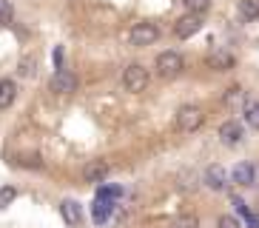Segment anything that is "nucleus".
I'll use <instances>...</instances> for the list:
<instances>
[{"mask_svg": "<svg viewBox=\"0 0 259 228\" xmlns=\"http://www.w3.org/2000/svg\"><path fill=\"white\" fill-rule=\"evenodd\" d=\"M202 123H205V111H202L199 106H183L180 111H177V129L185 131V134L197 131Z\"/></svg>", "mask_w": 259, "mask_h": 228, "instance_id": "1", "label": "nucleus"}, {"mask_svg": "<svg viewBox=\"0 0 259 228\" xmlns=\"http://www.w3.org/2000/svg\"><path fill=\"white\" fill-rule=\"evenodd\" d=\"M157 37H160V29H157L154 23H148V20L134 23V26H131V31H128L131 46H151Z\"/></svg>", "mask_w": 259, "mask_h": 228, "instance_id": "2", "label": "nucleus"}, {"mask_svg": "<svg viewBox=\"0 0 259 228\" xmlns=\"http://www.w3.org/2000/svg\"><path fill=\"white\" fill-rule=\"evenodd\" d=\"M122 86L128 91H145V86H148V68L140 66V63H131L122 71Z\"/></svg>", "mask_w": 259, "mask_h": 228, "instance_id": "3", "label": "nucleus"}, {"mask_svg": "<svg viewBox=\"0 0 259 228\" xmlns=\"http://www.w3.org/2000/svg\"><path fill=\"white\" fill-rule=\"evenodd\" d=\"M183 68H185V63H183V57H180V52L157 54V74L160 77H177Z\"/></svg>", "mask_w": 259, "mask_h": 228, "instance_id": "4", "label": "nucleus"}, {"mask_svg": "<svg viewBox=\"0 0 259 228\" xmlns=\"http://www.w3.org/2000/svg\"><path fill=\"white\" fill-rule=\"evenodd\" d=\"M49 86H52L54 94H71V91L77 89V77L71 74L69 68H57L52 74V83Z\"/></svg>", "mask_w": 259, "mask_h": 228, "instance_id": "5", "label": "nucleus"}, {"mask_svg": "<svg viewBox=\"0 0 259 228\" xmlns=\"http://www.w3.org/2000/svg\"><path fill=\"white\" fill-rule=\"evenodd\" d=\"M199 29H202V17L199 15H185V17H180L177 26H174V31H177L180 40H188L191 34H197Z\"/></svg>", "mask_w": 259, "mask_h": 228, "instance_id": "6", "label": "nucleus"}, {"mask_svg": "<svg viewBox=\"0 0 259 228\" xmlns=\"http://www.w3.org/2000/svg\"><path fill=\"white\" fill-rule=\"evenodd\" d=\"M108 171H111V166H108L106 160H92L83 168V180L85 182H103L108 177Z\"/></svg>", "mask_w": 259, "mask_h": 228, "instance_id": "7", "label": "nucleus"}, {"mask_svg": "<svg viewBox=\"0 0 259 228\" xmlns=\"http://www.w3.org/2000/svg\"><path fill=\"white\" fill-rule=\"evenodd\" d=\"M220 140L225 145H236V143H242V123H236V120H225L220 126Z\"/></svg>", "mask_w": 259, "mask_h": 228, "instance_id": "8", "label": "nucleus"}, {"mask_svg": "<svg viewBox=\"0 0 259 228\" xmlns=\"http://www.w3.org/2000/svg\"><path fill=\"white\" fill-rule=\"evenodd\" d=\"M234 63H236V57L231 52H225V49H217V52L208 54V66L217 68V71H231Z\"/></svg>", "mask_w": 259, "mask_h": 228, "instance_id": "9", "label": "nucleus"}, {"mask_svg": "<svg viewBox=\"0 0 259 228\" xmlns=\"http://www.w3.org/2000/svg\"><path fill=\"white\" fill-rule=\"evenodd\" d=\"M231 180H234L236 185H253V182H256V168H253L251 163H239V166L231 171Z\"/></svg>", "mask_w": 259, "mask_h": 228, "instance_id": "10", "label": "nucleus"}, {"mask_svg": "<svg viewBox=\"0 0 259 228\" xmlns=\"http://www.w3.org/2000/svg\"><path fill=\"white\" fill-rule=\"evenodd\" d=\"M202 182H205L208 188H213V191H222L225 188V168L222 166H208Z\"/></svg>", "mask_w": 259, "mask_h": 228, "instance_id": "11", "label": "nucleus"}, {"mask_svg": "<svg viewBox=\"0 0 259 228\" xmlns=\"http://www.w3.org/2000/svg\"><path fill=\"white\" fill-rule=\"evenodd\" d=\"M111 208H114V200H94V208H92V220L97 222V225H103V222L108 220V214H111Z\"/></svg>", "mask_w": 259, "mask_h": 228, "instance_id": "12", "label": "nucleus"}, {"mask_svg": "<svg viewBox=\"0 0 259 228\" xmlns=\"http://www.w3.org/2000/svg\"><path fill=\"white\" fill-rule=\"evenodd\" d=\"M63 211V220L69 222V225H77V222L83 220V211H80V203H74V200H66V203L60 205Z\"/></svg>", "mask_w": 259, "mask_h": 228, "instance_id": "13", "label": "nucleus"}, {"mask_svg": "<svg viewBox=\"0 0 259 228\" xmlns=\"http://www.w3.org/2000/svg\"><path fill=\"white\" fill-rule=\"evenodd\" d=\"M17 97V86L12 80H0V108H9Z\"/></svg>", "mask_w": 259, "mask_h": 228, "instance_id": "14", "label": "nucleus"}, {"mask_svg": "<svg viewBox=\"0 0 259 228\" xmlns=\"http://www.w3.org/2000/svg\"><path fill=\"white\" fill-rule=\"evenodd\" d=\"M242 117L251 129H259V100H245L242 106Z\"/></svg>", "mask_w": 259, "mask_h": 228, "instance_id": "15", "label": "nucleus"}, {"mask_svg": "<svg viewBox=\"0 0 259 228\" xmlns=\"http://www.w3.org/2000/svg\"><path fill=\"white\" fill-rule=\"evenodd\" d=\"M168 228H199V217L197 214H180L168 222Z\"/></svg>", "mask_w": 259, "mask_h": 228, "instance_id": "16", "label": "nucleus"}, {"mask_svg": "<svg viewBox=\"0 0 259 228\" xmlns=\"http://www.w3.org/2000/svg\"><path fill=\"white\" fill-rule=\"evenodd\" d=\"M239 15H242L245 20H256L259 17V0H242V3H239Z\"/></svg>", "mask_w": 259, "mask_h": 228, "instance_id": "17", "label": "nucleus"}, {"mask_svg": "<svg viewBox=\"0 0 259 228\" xmlns=\"http://www.w3.org/2000/svg\"><path fill=\"white\" fill-rule=\"evenodd\" d=\"M12 20H15V6H12V0H0V29L9 26Z\"/></svg>", "mask_w": 259, "mask_h": 228, "instance_id": "18", "label": "nucleus"}, {"mask_svg": "<svg viewBox=\"0 0 259 228\" xmlns=\"http://www.w3.org/2000/svg\"><path fill=\"white\" fill-rule=\"evenodd\" d=\"M17 74L20 77H34L37 74V60H34V57H23L20 66H17Z\"/></svg>", "mask_w": 259, "mask_h": 228, "instance_id": "19", "label": "nucleus"}, {"mask_svg": "<svg viewBox=\"0 0 259 228\" xmlns=\"http://www.w3.org/2000/svg\"><path fill=\"white\" fill-rule=\"evenodd\" d=\"M185 9H188V15H199L202 17V12H208V6H211V0H183Z\"/></svg>", "mask_w": 259, "mask_h": 228, "instance_id": "20", "label": "nucleus"}, {"mask_svg": "<svg viewBox=\"0 0 259 228\" xmlns=\"http://www.w3.org/2000/svg\"><path fill=\"white\" fill-rule=\"evenodd\" d=\"M245 100H248V97H245V91L239 89V86H231L228 94H225V103H228V106H236V103H242V106H245Z\"/></svg>", "mask_w": 259, "mask_h": 228, "instance_id": "21", "label": "nucleus"}, {"mask_svg": "<svg viewBox=\"0 0 259 228\" xmlns=\"http://www.w3.org/2000/svg\"><path fill=\"white\" fill-rule=\"evenodd\" d=\"M120 194H122L120 185H100V191H97V197H100V200H117Z\"/></svg>", "mask_w": 259, "mask_h": 228, "instance_id": "22", "label": "nucleus"}, {"mask_svg": "<svg viewBox=\"0 0 259 228\" xmlns=\"http://www.w3.org/2000/svg\"><path fill=\"white\" fill-rule=\"evenodd\" d=\"M15 197H17V188H15V185H3V188H0V208H6V205L12 203Z\"/></svg>", "mask_w": 259, "mask_h": 228, "instance_id": "23", "label": "nucleus"}, {"mask_svg": "<svg viewBox=\"0 0 259 228\" xmlns=\"http://www.w3.org/2000/svg\"><path fill=\"white\" fill-rule=\"evenodd\" d=\"M217 228H242V225H239V220H236V217H231V214H222L220 222H217Z\"/></svg>", "mask_w": 259, "mask_h": 228, "instance_id": "24", "label": "nucleus"}, {"mask_svg": "<svg viewBox=\"0 0 259 228\" xmlns=\"http://www.w3.org/2000/svg\"><path fill=\"white\" fill-rule=\"evenodd\" d=\"M60 63H63V49H54V66H57V68H63Z\"/></svg>", "mask_w": 259, "mask_h": 228, "instance_id": "25", "label": "nucleus"}, {"mask_svg": "<svg viewBox=\"0 0 259 228\" xmlns=\"http://www.w3.org/2000/svg\"><path fill=\"white\" fill-rule=\"evenodd\" d=\"M245 222H248V228H259V220L253 217V214H251V217H245Z\"/></svg>", "mask_w": 259, "mask_h": 228, "instance_id": "26", "label": "nucleus"}]
</instances>
